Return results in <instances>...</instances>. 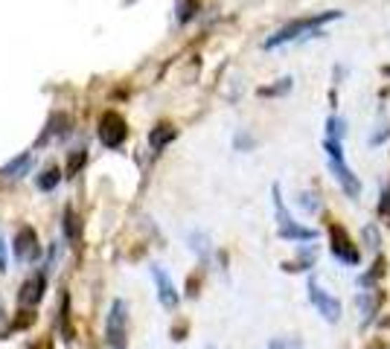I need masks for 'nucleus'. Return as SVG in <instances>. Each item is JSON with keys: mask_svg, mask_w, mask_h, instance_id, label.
<instances>
[{"mask_svg": "<svg viewBox=\"0 0 390 349\" xmlns=\"http://www.w3.org/2000/svg\"><path fill=\"white\" fill-rule=\"evenodd\" d=\"M335 18H341V12H318V15H309V18H295L291 24L277 29L271 38H265V50H274L280 44H291V41H297V38H303V35H318V29L323 24H329V21H335Z\"/></svg>", "mask_w": 390, "mask_h": 349, "instance_id": "f257e3e1", "label": "nucleus"}, {"mask_svg": "<svg viewBox=\"0 0 390 349\" xmlns=\"http://www.w3.org/2000/svg\"><path fill=\"white\" fill-rule=\"evenodd\" d=\"M271 196H274V210H277V233H280V239H288V242H311L318 236L311 227H303L297 224L295 219H291V212L285 210V201L280 196V186L271 189Z\"/></svg>", "mask_w": 390, "mask_h": 349, "instance_id": "f03ea898", "label": "nucleus"}, {"mask_svg": "<svg viewBox=\"0 0 390 349\" xmlns=\"http://www.w3.org/2000/svg\"><path fill=\"white\" fill-rule=\"evenodd\" d=\"M108 349H128V306L126 300H114L105 320Z\"/></svg>", "mask_w": 390, "mask_h": 349, "instance_id": "7ed1b4c3", "label": "nucleus"}, {"mask_svg": "<svg viewBox=\"0 0 390 349\" xmlns=\"http://www.w3.org/2000/svg\"><path fill=\"white\" fill-rule=\"evenodd\" d=\"M323 146H326V151H329V166H332V172H335V178H338V184H341V189L347 192V198L356 201V198L361 196V184H358V178L353 174V169L344 163L341 143H338V140H326Z\"/></svg>", "mask_w": 390, "mask_h": 349, "instance_id": "20e7f679", "label": "nucleus"}, {"mask_svg": "<svg viewBox=\"0 0 390 349\" xmlns=\"http://www.w3.org/2000/svg\"><path fill=\"white\" fill-rule=\"evenodd\" d=\"M96 134H100V143L105 149H120L128 137V123H126V116L123 114H116V111H105L100 116V128H96Z\"/></svg>", "mask_w": 390, "mask_h": 349, "instance_id": "39448f33", "label": "nucleus"}, {"mask_svg": "<svg viewBox=\"0 0 390 349\" xmlns=\"http://www.w3.org/2000/svg\"><path fill=\"white\" fill-rule=\"evenodd\" d=\"M329 236H332V254L347 262V265H358L361 262V250L358 245L349 239V233L341 227V224H329Z\"/></svg>", "mask_w": 390, "mask_h": 349, "instance_id": "423d86ee", "label": "nucleus"}, {"mask_svg": "<svg viewBox=\"0 0 390 349\" xmlns=\"http://www.w3.org/2000/svg\"><path fill=\"white\" fill-rule=\"evenodd\" d=\"M12 254L18 262H35L38 256H41V242H38L35 230L27 224L15 233V242H12Z\"/></svg>", "mask_w": 390, "mask_h": 349, "instance_id": "0eeeda50", "label": "nucleus"}, {"mask_svg": "<svg viewBox=\"0 0 390 349\" xmlns=\"http://www.w3.org/2000/svg\"><path fill=\"white\" fill-rule=\"evenodd\" d=\"M44 291H47V271H35L18 288V303H21V308H35L44 300Z\"/></svg>", "mask_w": 390, "mask_h": 349, "instance_id": "6e6552de", "label": "nucleus"}, {"mask_svg": "<svg viewBox=\"0 0 390 349\" xmlns=\"http://www.w3.org/2000/svg\"><path fill=\"white\" fill-rule=\"evenodd\" d=\"M309 300L323 315L326 323H338L341 320V303L332 294H326V291L318 285V280H309Z\"/></svg>", "mask_w": 390, "mask_h": 349, "instance_id": "1a4fd4ad", "label": "nucleus"}, {"mask_svg": "<svg viewBox=\"0 0 390 349\" xmlns=\"http://www.w3.org/2000/svg\"><path fill=\"white\" fill-rule=\"evenodd\" d=\"M152 277H154V285H158V300L163 308H178L181 297H178V288H175V282L169 280V274L161 268V265H152Z\"/></svg>", "mask_w": 390, "mask_h": 349, "instance_id": "9d476101", "label": "nucleus"}, {"mask_svg": "<svg viewBox=\"0 0 390 349\" xmlns=\"http://www.w3.org/2000/svg\"><path fill=\"white\" fill-rule=\"evenodd\" d=\"M70 134V116L67 114H62V111H55L50 120H47V125H44V131H41V137L35 140V146H44V143H53V140H62V137H67Z\"/></svg>", "mask_w": 390, "mask_h": 349, "instance_id": "9b49d317", "label": "nucleus"}, {"mask_svg": "<svg viewBox=\"0 0 390 349\" xmlns=\"http://www.w3.org/2000/svg\"><path fill=\"white\" fill-rule=\"evenodd\" d=\"M32 151H21L18 158H12L6 166H0V178L4 181H18V178H24V174L32 169Z\"/></svg>", "mask_w": 390, "mask_h": 349, "instance_id": "f8f14e48", "label": "nucleus"}, {"mask_svg": "<svg viewBox=\"0 0 390 349\" xmlns=\"http://www.w3.org/2000/svg\"><path fill=\"white\" fill-rule=\"evenodd\" d=\"M175 137H178V128H175L172 123H158V125L149 131V146H152L154 151H161V149H166Z\"/></svg>", "mask_w": 390, "mask_h": 349, "instance_id": "ddd939ff", "label": "nucleus"}, {"mask_svg": "<svg viewBox=\"0 0 390 349\" xmlns=\"http://www.w3.org/2000/svg\"><path fill=\"white\" fill-rule=\"evenodd\" d=\"M379 303H382V294H379V291H361V294L356 297V306L361 308V315H364V326L376 317Z\"/></svg>", "mask_w": 390, "mask_h": 349, "instance_id": "4468645a", "label": "nucleus"}, {"mask_svg": "<svg viewBox=\"0 0 390 349\" xmlns=\"http://www.w3.org/2000/svg\"><path fill=\"white\" fill-rule=\"evenodd\" d=\"M62 227H65V239L70 245L79 242V233H82V224H79V216H76V210L67 204L65 207V216H62Z\"/></svg>", "mask_w": 390, "mask_h": 349, "instance_id": "2eb2a0df", "label": "nucleus"}, {"mask_svg": "<svg viewBox=\"0 0 390 349\" xmlns=\"http://www.w3.org/2000/svg\"><path fill=\"white\" fill-rule=\"evenodd\" d=\"M88 163V149H73L67 154V166H65V178H76Z\"/></svg>", "mask_w": 390, "mask_h": 349, "instance_id": "dca6fc26", "label": "nucleus"}, {"mask_svg": "<svg viewBox=\"0 0 390 349\" xmlns=\"http://www.w3.org/2000/svg\"><path fill=\"white\" fill-rule=\"evenodd\" d=\"M58 332L65 335V341L73 338V329H70V297L62 294V306H58Z\"/></svg>", "mask_w": 390, "mask_h": 349, "instance_id": "f3484780", "label": "nucleus"}, {"mask_svg": "<svg viewBox=\"0 0 390 349\" xmlns=\"http://www.w3.org/2000/svg\"><path fill=\"white\" fill-rule=\"evenodd\" d=\"M58 181H62V172H58L55 166H47L41 174H38V189H41V192H53L58 186Z\"/></svg>", "mask_w": 390, "mask_h": 349, "instance_id": "a211bd4d", "label": "nucleus"}, {"mask_svg": "<svg viewBox=\"0 0 390 349\" xmlns=\"http://www.w3.org/2000/svg\"><path fill=\"white\" fill-rule=\"evenodd\" d=\"M291 88H295V79H291V76H283V79H277V85L260 88L257 93H260V96H280V93H288Z\"/></svg>", "mask_w": 390, "mask_h": 349, "instance_id": "6ab92c4d", "label": "nucleus"}, {"mask_svg": "<svg viewBox=\"0 0 390 349\" xmlns=\"http://www.w3.org/2000/svg\"><path fill=\"white\" fill-rule=\"evenodd\" d=\"M326 128H329V137L326 140H344V134H347V123L341 120V116H329L326 120Z\"/></svg>", "mask_w": 390, "mask_h": 349, "instance_id": "aec40b11", "label": "nucleus"}, {"mask_svg": "<svg viewBox=\"0 0 390 349\" xmlns=\"http://www.w3.org/2000/svg\"><path fill=\"white\" fill-rule=\"evenodd\" d=\"M382 274H384V259H376V262H373V268H370L367 274L358 280V285H361V288H370V285H373V282H376Z\"/></svg>", "mask_w": 390, "mask_h": 349, "instance_id": "412c9836", "label": "nucleus"}, {"mask_svg": "<svg viewBox=\"0 0 390 349\" xmlns=\"http://www.w3.org/2000/svg\"><path fill=\"white\" fill-rule=\"evenodd\" d=\"M199 6H201V0H181V6H178V21H181V24L192 21L195 12H199Z\"/></svg>", "mask_w": 390, "mask_h": 349, "instance_id": "4be33fe9", "label": "nucleus"}, {"mask_svg": "<svg viewBox=\"0 0 390 349\" xmlns=\"http://www.w3.org/2000/svg\"><path fill=\"white\" fill-rule=\"evenodd\" d=\"M189 242H192V250H195V254H199L201 259H207V254H210V239L204 236V233H192Z\"/></svg>", "mask_w": 390, "mask_h": 349, "instance_id": "5701e85b", "label": "nucleus"}, {"mask_svg": "<svg viewBox=\"0 0 390 349\" xmlns=\"http://www.w3.org/2000/svg\"><path fill=\"white\" fill-rule=\"evenodd\" d=\"M300 207H303L306 212H318V210H321V201H318L315 192H303V196H300Z\"/></svg>", "mask_w": 390, "mask_h": 349, "instance_id": "b1692460", "label": "nucleus"}, {"mask_svg": "<svg viewBox=\"0 0 390 349\" xmlns=\"http://www.w3.org/2000/svg\"><path fill=\"white\" fill-rule=\"evenodd\" d=\"M379 212H382V216H387V219H390V181H387V186L382 189V201H379Z\"/></svg>", "mask_w": 390, "mask_h": 349, "instance_id": "393cba45", "label": "nucleus"}, {"mask_svg": "<svg viewBox=\"0 0 390 349\" xmlns=\"http://www.w3.org/2000/svg\"><path fill=\"white\" fill-rule=\"evenodd\" d=\"M364 239H367V245L373 247V250L382 245V239H379V230H376L373 224H370V227H364Z\"/></svg>", "mask_w": 390, "mask_h": 349, "instance_id": "a878e982", "label": "nucleus"}, {"mask_svg": "<svg viewBox=\"0 0 390 349\" xmlns=\"http://www.w3.org/2000/svg\"><path fill=\"white\" fill-rule=\"evenodd\" d=\"M233 143H236V149H242V151H248V149H253V137H250V134H248V131H242V134H236V140H233Z\"/></svg>", "mask_w": 390, "mask_h": 349, "instance_id": "bb28decb", "label": "nucleus"}, {"mask_svg": "<svg viewBox=\"0 0 390 349\" xmlns=\"http://www.w3.org/2000/svg\"><path fill=\"white\" fill-rule=\"evenodd\" d=\"M0 271H6V242L0 239Z\"/></svg>", "mask_w": 390, "mask_h": 349, "instance_id": "cd10ccee", "label": "nucleus"}, {"mask_svg": "<svg viewBox=\"0 0 390 349\" xmlns=\"http://www.w3.org/2000/svg\"><path fill=\"white\" fill-rule=\"evenodd\" d=\"M268 349H285V343H283V341H271Z\"/></svg>", "mask_w": 390, "mask_h": 349, "instance_id": "c85d7f7f", "label": "nucleus"}, {"mask_svg": "<svg viewBox=\"0 0 390 349\" xmlns=\"http://www.w3.org/2000/svg\"><path fill=\"white\" fill-rule=\"evenodd\" d=\"M29 349H50V346H47V343H44V341H38V343H32V346H29Z\"/></svg>", "mask_w": 390, "mask_h": 349, "instance_id": "c756f323", "label": "nucleus"}, {"mask_svg": "<svg viewBox=\"0 0 390 349\" xmlns=\"http://www.w3.org/2000/svg\"><path fill=\"white\" fill-rule=\"evenodd\" d=\"M207 349H216V346H207Z\"/></svg>", "mask_w": 390, "mask_h": 349, "instance_id": "7c9ffc66", "label": "nucleus"}, {"mask_svg": "<svg viewBox=\"0 0 390 349\" xmlns=\"http://www.w3.org/2000/svg\"><path fill=\"white\" fill-rule=\"evenodd\" d=\"M0 315H4V308H0Z\"/></svg>", "mask_w": 390, "mask_h": 349, "instance_id": "2f4dec72", "label": "nucleus"}]
</instances>
